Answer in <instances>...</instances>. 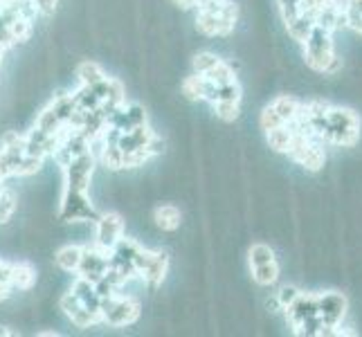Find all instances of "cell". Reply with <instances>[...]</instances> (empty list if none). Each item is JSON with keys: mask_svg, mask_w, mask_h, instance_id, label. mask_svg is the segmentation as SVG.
Here are the masks:
<instances>
[{"mask_svg": "<svg viewBox=\"0 0 362 337\" xmlns=\"http://www.w3.org/2000/svg\"><path fill=\"white\" fill-rule=\"evenodd\" d=\"M196 28L205 36H230L234 32L239 7L232 0H201L196 5Z\"/></svg>", "mask_w": 362, "mask_h": 337, "instance_id": "obj_1", "label": "cell"}, {"mask_svg": "<svg viewBox=\"0 0 362 337\" xmlns=\"http://www.w3.org/2000/svg\"><path fill=\"white\" fill-rule=\"evenodd\" d=\"M0 158H3L9 176H32L41 167L43 160L25 153V135L5 133L3 144H0Z\"/></svg>", "mask_w": 362, "mask_h": 337, "instance_id": "obj_2", "label": "cell"}, {"mask_svg": "<svg viewBox=\"0 0 362 337\" xmlns=\"http://www.w3.org/2000/svg\"><path fill=\"white\" fill-rule=\"evenodd\" d=\"M99 313H102V324L122 329V326H131V324L140 319V304L129 295H119V290H117V292L102 299Z\"/></svg>", "mask_w": 362, "mask_h": 337, "instance_id": "obj_3", "label": "cell"}, {"mask_svg": "<svg viewBox=\"0 0 362 337\" xmlns=\"http://www.w3.org/2000/svg\"><path fill=\"white\" fill-rule=\"evenodd\" d=\"M304 45V61L310 70L322 72L329 68V64L335 59V45H333V34L327 32L320 25L310 30L308 39L302 43Z\"/></svg>", "mask_w": 362, "mask_h": 337, "instance_id": "obj_4", "label": "cell"}, {"mask_svg": "<svg viewBox=\"0 0 362 337\" xmlns=\"http://www.w3.org/2000/svg\"><path fill=\"white\" fill-rule=\"evenodd\" d=\"M135 270L137 277L144 279L148 288H158L162 285L169 270V254L162 249H146L140 247V252L135 254Z\"/></svg>", "mask_w": 362, "mask_h": 337, "instance_id": "obj_5", "label": "cell"}, {"mask_svg": "<svg viewBox=\"0 0 362 337\" xmlns=\"http://www.w3.org/2000/svg\"><path fill=\"white\" fill-rule=\"evenodd\" d=\"M247 261H250V272L252 279L259 285H272L279 279V264L274 256L272 247L266 243H255L247 249Z\"/></svg>", "mask_w": 362, "mask_h": 337, "instance_id": "obj_6", "label": "cell"}, {"mask_svg": "<svg viewBox=\"0 0 362 337\" xmlns=\"http://www.w3.org/2000/svg\"><path fill=\"white\" fill-rule=\"evenodd\" d=\"M97 209L90 203L88 191H74L64 187V196H61L59 218L64 223H95Z\"/></svg>", "mask_w": 362, "mask_h": 337, "instance_id": "obj_7", "label": "cell"}, {"mask_svg": "<svg viewBox=\"0 0 362 337\" xmlns=\"http://www.w3.org/2000/svg\"><path fill=\"white\" fill-rule=\"evenodd\" d=\"M317 315L324 324L322 337L342 335L340 324L346 315V297L342 292H320L317 295Z\"/></svg>", "mask_w": 362, "mask_h": 337, "instance_id": "obj_8", "label": "cell"}, {"mask_svg": "<svg viewBox=\"0 0 362 337\" xmlns=\"http://www.w3.org/2000/svg\"><path fill=\"white\" fill-rule=\"evenodd\" d=\"M299 108H302V102L291 95H281L274 99L272 104H268L264 108L259 117V124L264 131H272L277 126H284V124H291L297 115H299Z\"/></svg>", "mask_w": 362, "mask_h": 337, "instance_id": "obj_9", "label": "cell"}, {"mask_svg": "<svg viewBox=\"0 0 362 337\" xmlns=\"http://www.w3.org/2000/svg\"><path fill=\"white\" fill-rule=\"evenodd\" d=\"M95 165H97V158L93 155V151L83 153V155H79V158H74V160L68 162V165H64L66 189L88 191V189H90L93 173H95Z\"/></svg>", "mask_w": 362, "mask_h": 337, "instance_id": "obj_10", "label": "cell"}, {"mask_svg": "<svg viewBox=\"0 0 362 337\" xmlns=\"http://www.w3.org/2000/svg\"><path fill=\"white\" fill-rule=\"evenodd\" d=\"M106 270H108V252L106 249L97 247L95 243L83 245L79 266H77V272L74 274L86 279V281H90V283H97L106 274Z\"/></svg>", "mask_w": 362, "mask_h": 337, "instance_id": "obj_11", "label": "cell"}, {"mask_svg": "<svg viewBox=\"0 0 362 337\" xmlns=\"http://www.w3.org/2000/svg\"><path fill=\"white\" fill-rule=\"evenodd\" d=\"M124 236V220L115 211H106V214H99L95 220V245L106 249L115 247V243Z\"/></svg>", "mask_w": 362, "mask_h": 337, "instance_id": "obj_12", "label": "cell"}, {"mask_svg": "<svg viewBox=\"0 0 362 337\" xmlns=\"http://www.w3.org/2000/svg\"><path fill=\"white\" fill-rule=\"evenodd\" d=\"M284 310H286V317H288L293 333L297 335V331L302 329L306 321L320 317L317 315V295L299 292V297L295 299V302L288 308H284Z\"/></svg>", "mask_w": 362, "mask_h": 337, "instance_id": "obj_13", "label": "cell"}, {"mask_svg": "<svg viewBox=\"0 0 362 337\" xmlns=\"http://www.w3.org/2000/svg\"><path fill=\"white\" fill-rule=\"evenodd\" d=\"M59 306L66 313V317L74 324V326H79V329H90V326H97V324H102V317H99L97 313H93V310L86 308L72 290L61 297Z\"/></svg>", "mask_w": 362, "mask_h": 337, "instance_id": "obj_14", "label": "cell"}, {"mask_svg": "<svg viewBox=\"0 0 362 337\" xmlns=\"http://www.w3.org/2000/svg\"><path fill=\"white\" fill-rule=\"evenodd\" d=\"M90 144L93 142L83 133L74 131V129H68L64 142H61V146H59V151L54 153V160L59 162L61 167H64V165H68L70 160L79 158L83 153H88L90 151Z\"/></svg>", "mask_w": 362, "mask_h": 337, "instance_id": "obj_15", "label": "cell"}, {"mask_svg": "<svg viewBox=\"0 0 362 337\" xmlns=\"http://www.w3.org/2000/svg\"><path fill=\"white\" fill-rule=\"evenodd\" d=\"M72 292L77 295V299H79V302H81L86 308L93 310V313H97L99 317H102V313H99V308H102V297L97 295L95 283H90V281H86V279L77 277V281L72 283Z\"/></svg>", "mask_w": 362, "mask_h": 337, "instance_id": "obj_16", "label": "cell"}, {"mask_svg": "<svg viewBox=\"0 0 362 337\" xmlns=\"http://www.w3.org/2000/svg\"><path fill=\"white\" fill-rule=\"evenodd\" d=\"M9 279H11V288L16 290H30L36 283V270L25 264V261H18V264H9Z\"/></svg>", "mask_w": 362, "mask_h": 337, "instance_id": "obj_17", "label": "cell"}, {"mask_svg": "<svg viewBox=\"0 0 362 337\" xmlns=\"http://www.w3.org/2000/svg\"><path fill=\"white\" fill-rule=\"evenodd\" d=\"M153 220L162 232H176L182 223V214L176 205H160L153 211Z\"/></svg>", "mask_w": 362, "mask_h": 337, "instance_id": "obj_18", "label": "cell"}, {"mask_svg": "<svg viewBox=\"0 0 362 337\" xmlns=\"http://www.w3.org/2000/svg\"><path fill=\"white\" fill-rule=\"evenodd\" d=\"M266 137H268V144H270L272 151L288 153L291 142H293V126H291V124H284V126L266 131Z\"/></svg>", "mask_w": 362, "mask_h": 337, "instance_id": "obj_19", "label": "cell"}, {"mask_svg": "<svg viewBox=\"0 0 362 337\" xmlns=\"http://www.w3.org/2000/svg\"><path fill=\"white\" fill-rule=\"evenodd\" d=\"M81 245H64L54 254V264L64 272H77L79 259H81Z\"/></svg>", "mask_w": 362, "mask_h": 337, "instance_id": "obj_20", "label": "cell"}, {"mask_svg": "<svg viewBox=\"0 0 362 337\" xmlns=\"http://www.w3.org/2000/svg\"><path fill=\"white\" fill-rule=\"evenodd\" d=\"M313 28H315V18L310 16V14H306V11H302V14H299L293 23L286 25V30H288L291 39L297 41V43H304Z\"/></svg>", "mask_w": 362, "mask_h": 337, "instance_id": "obj_21", "label": "cell"}, {"mask_svg": "<svg viewBox=\"0 0 362 337\" xmlns=\"http://www.w3.org/2000/svg\"><path fill=\"white\" fill-rule=\"evenodd\" d=\"M207 93V79L203 74H192L182 81V95L189 99V102H203Z\"/></svg>", "mask_w": 362, "mask_h": 337, "instance_id": "obj_22", "label": "cell"}, {"mask_svg": "<svg viewBox=\"0 0 362 337\" xmlns=\"http://www.w3.org/2000/svg\"><path fill=\"white\" fill-rule=\"evenodd\" d=\"M77 79L81 85H97L99 81H104L106 79V72L99 68L95 61H83V64L77 68Z\"/></svg>", "mask_w": 362, "mask_h": 337, "instance_id": "obj_23", "label": "cell"}, {"mask_svg": "<svg viewBox=\"0 0 362 337\" xmlns=\"http://www.w3.org/2000/svg\"><path fill=\"white\" fill-rule=\"evenodd\" d=\"M102 165L110 171H119L124 169V151L117 146V142H104V148H102Z\"/></svg>", "mask_w": 362, "mask_h": 337, "instance_id": "obj_24", "label": "cell"}, {"mask_svg": "<svg viewBox=\"0 0 362 337\" xmlns=\"http://www.w3.org/2000/svg\"><path fill=\"white\" fill-rule=\"evenodd\" d=\"M203 77L209 81V83H214V85H223V83H230V81H236V77H234V70H232V66H228L226 61H218V64L211 68L209 72H205Z\"/></svg>", "mask_w": 362, "mask_h": 337, "instance_id": "obj_25", "label": "cell"}, {"mask_svg": "<svg viewBox=\"0 0 362 337\" xmlns=\"http://www.w3.org/2000/svg\"><path fill=\"white\" fill-rule=\"evenodd\" d=\"M36 129L43 131V133H59V131H64L68 126H64V124L59 122V117H57V112L52 110V106H47V108H43L39 119H36Z\"/></svg>", "mask_w": 362, "mask_h": 337, "instance_id": "obj_26", "label": "cell"}, {"mask_svg": "<svg viewBox=\"0 0 362 337\" xmlns=\"http://www.w3.org/2000/svg\"><path fill=\"white\" fill-rule=\"evenodd\" d=\"M16 194L11 189H5L3 184H0V225L7 223L11 216H14L16 211Z\"/></svg>", "mask_w": 362, "mask_h": 337, "instance_id": "obj_27", "label": "cell"}, {"mask_svg": "<svg viewBox=\"0 0 362 337\" xmlns=\"http://www.w3.org/2000/svg\"><path fill=\"white\" fill-rule=\"evenodd\" d=\"M281 20L288 25L293 23L299 14H302V0H277Z\"/></svg>", "mask_w": 362, "mask_h": 337, "instance_id": "obj_28", "label": "cell"}, {"mask_svg": "<svg viewBox=\"0 0 362 337\" xmlns=\"http://www.w3.org/2000/svg\"><path fill=\"white\" fill-rule=\"evenodd\" d=\"M214 106V112H216V117L223 119V122H234L236 117H239V102H216V104H211Z\"/></svg>", "mask_w": 362, "mask_h": 337, "instance_id": "obj_29", "label": "cell"}, {"mask_svg": "<svg viewBox=\"0 0 362 337\" xmlns=\"http://www.w3.org/2000/svg\"><path fill=\"white\" fill-rule=\"evenodd\" d=\"M218 57L214 54V52H198L196 57H194V72L196 74H205V72H209L211 68H214L216 64H218Z\"/></svg>", "mask_w": 362, "mask_h": 337, "instance_id": "obj_30", "label": "cell"}, {"mask_svg": "<svg viewBox=\"0 0 362 337\" xmlns=\"http://www.w3.org/2000/svg\"><path fill=\"white\" fill-rule=\"evenodd\" d=\"M299 292H302V290L295 288V285H281L279 292H277V302H279L281 310H284V308H288V306L295 302V299L299 297Z\"/></svg>", "mask_w": 362, "mask_h": 337, "instance_id": "obj_31", "label": "cell"}, {"mask_svg": "<svg viewBox=\"0 0 362 337\" xmlns=\"http://www.w3.org/2000/svg\"><path fill=\"white\" fill-rule=\"evenodd\" d=\"M11 292V279H9V264L0 259V302L7 299Z\"/></svg>", "mask_w": 362, "mask_h": 337, "instance_id": "obj_32", "label": "cell"}, {"mask_svg": "<svg viewBox=\"0 0 362 337\" xmlns=\"http://www.w3.org/2000/svg\"><path fill=\"white\" fill-rule=\"evenodd\" d=\"M34 7L39 9V16H54L59 7V0H32Z\"/></svg>", "mask_w": 362, "mask_h": 337, "instance_id": "obj_33", "label": "cell"}, {"mask_svg": "<svg viewBox=\"0 0 362 337\" xmlns=\"http://www.w3.org/2000/svg\"><path fill=\"white\" fill-rule=\"evenodd\" d=\"M11 45H16V41H14V36H11V32H9L7 20L3 18V14H0V47L7 49Z\"/></svg>", "mask_w": 362, "mask_h": 337, "instance_id": "obj_34", "label": "cell"}, {"mask_svg": "<svg viewBox=\"0 0 362 337\" xmlns=\"http://www.w3.org/2000/svg\"><path fill=\"white\" fill-rule=\"evenodd\" d=\"M342 11L344 16H362V0H344Z\"/></svg>", "mask_w": 362, "mask_h": 337, "instance_id": "obj_35", "label": "cell"}, {"mask_svg": "<svg viewBox=\"0 0 362 337\" xmlns=\"http://www.w3.org/2000/svg\"><path fill=\"white\" fill-rule=\"evenodd\" d=\"M344 25L362 36V16H344Z\"/></svg>", "mask_w": 362, "mask_h": 337, "instance_id": "obj_36", "label": "cell"}, {"mask_svg": "<svg viewBox=\"0 0 362 337\" xmlns=\"http://www.w3.org/2000/svg\"><path fill=\"white\" fill-rule=\"evenodd\" d=\"M340 70H342V59H340L338 54H335V59L329 64V68L324 70V74H338Z\"/></svg>", "mask_w": 362, "mask_h": 337, "instance_id": "obj_37", "label": "cell"}, {"mask_svg": "<svg viewBox=\"0 0 362 337\" xmlns=\"http://www.w3.org/2000/svg\"><path fill=\"white\" fill-rule=\"evenodd\" d=\"M180 9H194L198 5V0H173Z\"/></svg>", "mask_w": 362, "mask_h": 337, "instance_id": "obj_38", "label": "cell"}, {"mask_svg": "<svg viewBox=\"0 0 362 337\" xmlns=\"http://www.w3.org/2000/svg\"><path fill=\"white\" fill-rule=\"evenodd\" d=\"M9 178V171H7V167H5V162H3V158H0V184H3L5 180Z\"/></svg>", "mask_w": 362, "mask_h": 337, "instance_id": "obj_39", "label": "cell"}, {"mask_svg": "<svg viewBox=\"0 0 362 337\" xmlns=\"http://www.w3.org/2000/svg\"><path fill=\"white\" fill-rule=\"evenodd\" d=\"M11 335H16V331H9L7 326H0V337H11Z\"/></svg>", "mask_w": 362, "mask_h": 337, "instance_id": "obj_40", "label": "cell"}, {"mask_svg": "<svg viewBox=\"0 0 362 337\" xmlns=\"http://www.w3.org/2000/svg\"><path fill=\"white\" fill-rule=\"evenodd\" d=\"M39 337H59V333H52V331H47V333H39Z\"/></svg>", "mask_w": 362, "mask_h": 337, "instance_id": "obj_41", "label": "cell"}, {"mask_svg": "<svg viewBox=\"0 0 362 337\" xmlns=\"http://www.w3.org/2000/svg\"><path fill=\"white\" fill-rule=\"evenodd\" d=\"M3 52H5V49H3V47H0V61H3Z\"/></svg>", "mask_w": 362, "mask_h": 337, "instance_id": "obj_42", "label": "cell"}]
</instances>
